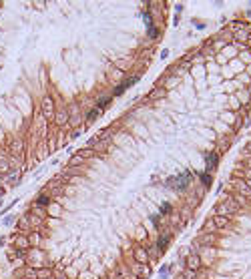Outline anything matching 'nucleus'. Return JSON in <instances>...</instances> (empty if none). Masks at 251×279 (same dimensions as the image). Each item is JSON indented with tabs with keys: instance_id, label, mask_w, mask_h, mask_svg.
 <instances>
[{
	"instance_id": "7",
	"label": "nucleus",
	"mask_w": 251,
	"mask_h": 279,
	"mask_svg": "<svg viewBox=\"0 0 251 279\" xmlns=\"http://www.w3.org/2000/svg\"><path fill=\"white\" fill-rule=\"evenodd\" d=\"M149 34H151L153 38H159V28H157L155 24H149Z\"/></svg>"
},
{
	"instance_id": "5",
	"label": "nucleus",
	"mask_w": 251,
	"mask_h": 279,
	"mask_svg": "<svg viewBox=\"0 0 251 279\" xmlns=\"http://www.w3.org/2000/svg\"><path fill=\"white\" fill-rule=\"evenodd\" d=\"M161 96H165V88L159 84V86H155L151 92H149V98H161Z\"/></svg>"
},
{
	"instance_id": "13",
	"label": "nucleus",
	"mask_w": 251,
	"mask_h": 279,
	"mask_svg": "<svg viewBox=\"0 0 251 279\" xmlns=\"http://www.w3.org/2000/svg\"><path fill=\"white\" fill-rule=\"evenodd\" d=\"M0 279H4V277H2V271H0Z\"/></svg>"
},
{
	"instance_id": "10",
	"label": "nucleus",
	"mask_w": 251,
	"mask_h": 279,
	"mask_svg": "<svg viewBox=\"0 0 251 279\" xmlns=\"http://www.w3.org/2000/svg\"><path fill=\"white\" fill-rule=\"evenodd\" d=\"M169 269H171V267H169V265H165V267H163V269H161V277H165V275H167V273H169Z\"/></svg>"
},
{
	"instance_id": "12",
	"label": "nucleus",
	"mask_w": 251,
	"mask_h": 279,
	"mask_svg": "<svg viewBox=\"0 0 251 279\" xmlns=\"http://www.w3.org/2000/svg\"><path fill=\"white\" fill-rule=\"evenodd\" d=\"M245 40H247V46H249V50H251V34H247V38H245Z\"/></svg>"
},
{
	"instance_id": "2",
	"label": "nucleus",
	"mask_w": 251,
	"mask_h": 279,
	"mask_svg": "<svg viewBox=\"0 0 251 279\" xmlns=\"http://www.w3.org/2000/svg\"><path fill=\"white\" fill-rule=\"evenodd\" d=\"M173 237H175V231H173V229H161V231H159V237H157V241H155V249H157L159 255H163V253L169 249Z\"/></svg>"
},
{
	"instance_id": "9",
	"label": "nucleus",
	"mask_w": 251,
	"mask_h": 279,
	"mask_svg": "<svg viewBox=\"0 0 251 279\" xmlns=\"http://www.w3.org/2000/svg\"><path fill=\"white\" fill-rule=\"evenodd\" d=\"M243 155L251 157V143H247V145H245V149H243Z\"/></svg>"
},
{
	"instance_id": "1",
	"label": "nucleus",
	"mask_w": 251,
	"mask_h": 279,
	"mask_svg": "<svg viewBox=\"0 0 251 279\" xmlns=\"http://www.w3.org/2000/svg\"><path fill=\"white\" fill-rule=\"evenodd\" d=\"M79 4L0 2V201L88 122Z\"/></svg>"
},
{
	"instance_id": "8",
	"label": "nucleus",
	"mask_w": 251,
	"mask_h": 279,
	"mask_svg": "<svg viewBox=\"0 0 251 279\" xmlns=\"http://www.w3.org/2000/svg\"><path fill=\"white\" fill-rule=\"evenodd\" d=\"M241 175H243V179H251V169H249V167H247V169H243V173H241Z\"/></svg>"
},
{
	"instance_id": "11",
	"label": "nucleus",
	"mask_w": 251,
	"mask_h": 279,
	"mask_svg": "<svg viewBox=\"0 0 251 279\" xmlns=\"http://www.w3.org/2000/svg\"><path fill=\"white\" fill-rule=\"evenodd\" d=\"M243 183H245V187L251 191V179H243Z\"/></svg>"
},
{
	"instance_id": "4",
	"label": "nucleus",
	"mask_w": 251,
	"mask_h": 279,
	"mask_svg": "<svg viewBox=\"0 0 251 279\" xmlns=\"http://www.w3.org/2000/svg\"><path fill=\"white\" fill-rule=\"evenodd\" d=\"M217 163H219V153H217V151L209 153V155H207V171H205V173H211V169H215Z\"/></svg>"
},
{
	"instance_id": "6",
	"label": "nucleus",
	"mask_w": 251,
	"mask_h": 279,
	"mask_svg": "<svg viewBox=\"0 0 251 279\" xmlns=\"http://www.w3.org/2000/svg\"><path fill=\"white\" fill-rule=\"evenodd\" d=\"M159 215H165V217H171V215H173V205H171L169 201L161 205V209H159Z\"/></svg>"
},
{
	"instance_id": "3",
	"label": "nucleus",
	"mask_w": 251,
	"mask_h": 279,
	"mask_svg": "<svg viewBox=\"0 0 251 279\" xmlns=\"http://www.w3.org/2000/svg\"><path fill=\"white\" fill-rule=\"evenodd\" d=\"M201 265H203V259H201L199 253H191V255L185 259V271H197Z\"/></svg>"
}]
</instances>
